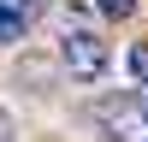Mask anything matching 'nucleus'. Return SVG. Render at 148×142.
Returning <instances> with one entry per match:
<instances>
[{
    "label": "nucleus",
    "mask_w": 148,
    "mask_h": 142,
    "mask_svg": "<svg viewBox=\"0 0 148 142\" xmlns=\"http://www.w3.org/2000/svg\"><path fill=\"white\" fill-rule=\"evenodd\" d=\"M95 124L113 142H148V95L142 89H119L95 101Z\"/></svg>",
    "instance_id": "f257e3e1"
},
{
    "label": "nucleus",
    "mask_w": 148,
    "mask_h": 142,
    "mask_svg": "<svg viewBox=\"0 0 148 142\" xmlns=\"http://www.w3.org/2000/svg\"><path fill=\"white\" fill-rule=\"evenodd\" d=\"M59 53H65V65L77 71V77H101L107 65H113V53H107V42L95 30H83V24H71L65 42H59Z\"/></svg>",
    "instance_id": "f03ea898"
},
{
    "label": "nucleus",
    "mask_w": 148,
    "mask_h": 142,
    "mask_svg": "<svg viewBox=\"0 0 148 142\" xmlns=\"http://www.w3.org/2000/svg\"><path fill=\"white\" fill-rule=\"evenodd\" d=\"M30 24H36V12H30V6H18V0H0V47L24 42V36H30Z\"/></svg>",
    "instance_id": "7ed1b4c3"
},
{
    "label": "nucleus",
    "mask_w": 148,
    "mask_h": 142,
    "mask_svg": "<svg viewBox=\"0 0 148 142\" xmlns=\"http://www.w3.org/2000/svg\"><path fill=\"white\" fill-rule=\"evenodd\" d=\"M125 65H130V77H136L142 89H148V47H142V42L130 47V59H125Z\"/></svg>",
    "instance_id": "20e7f679"
},
{
    "label": "nucleus",
    "mask_w": 148,
    "mask_h": 142,
    "mask_svg": "<svg viewBox=\"0 0 148 142\" xmlns=\"http://www.w3.org/2000/svg\"><path fill=\"white\" fill-rule=\"evenodd\" d=\"M95 6H101L107 18H130V12H136V0H95Z\"/></svg>",
    "instance_id": "39448f33"
},
{
    "label": "nucleus",
    "mask_w": 148,
    "mask_h": 142,
    "mask_svg": "<svg viewBox=\"0 0 148 142\" xmlns=\"http://www.w3.org/2000/svg\"><path fill=\"white\" fill-rule=\"evenodd\" d=\"M0 142H12V118L6 113H0Z\"/></svg>",
    "instance_id": "423d86ee"
}]
</instances>
